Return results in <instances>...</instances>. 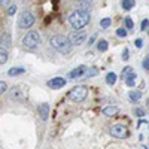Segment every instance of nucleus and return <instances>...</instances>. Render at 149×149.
<instances>
[{
    "mask_svg": "<svg viewBox=\"0 0 149 149\" xmlns=\"http://www.w3.org/2000/svg\"><path fill=\"white\" fill-rule=\"evenodd\" d=\"M15 12H17V5L15 3H10L9 8H8V15H15Z\"/></svg>",
    "mask_w": 149,
    "mask_h": 149,
    "instance_id": "obj_24",
    "label": "nucleus"
},
{
    "mask_svg": "<svg viewBox=\"0 0 149 149\" xmlns=\"http://www.w3.org/2000/svg\"><path fill=\"white\" fill-rule=\"evenodd\" d=\"M128 98H130V102L136 103V102H139L142 98V93L140 91H130L128 93Z\"/></svg>",
    "mask_w": 149,
    "mask_h": 149,
    "instance_id": "obj_15",
    "label": "nucleus"
},
{
    "mask_svg": "<svg viewBox=\"0 0 149 149\" xmlns=\"http://www.w3.org/2000/svg\"><path fill=\"white\" fill-rule=\"evenodd\" d=\"M93 3L91 2H78V9L79 10H85V12H90Z\"/></svg>",
    "mask_w": 149,
    "mask_h": 149,
    "instance_id": "obj_16",
    "label": "nucleus"
},
{
    "mask_svg": "<svg viewBox=\"0 0 149 149\" xmlns=\"http://www.w3.org/2000/svg\"><path fill=\"white\" fill-rule=\"evenodd\" d=\"M86 70H88V67L78 66L76 69H73V70L69 72V79H79V78H82L84 74H86Z\"/></svg>",
    "mask_w": 149,
    "mask_h": 149,
    "instance_id": "obj_8",
    "label": "nucleus"
},
{
    "mask_svg": "<svg viewBox=\"0 0 149 149\" xmlns=\"http://www.w3.org/2000/svg\"><path fill=\"white\" fill-rule=\"evenodd\" d=\"M110 24H112V19H110V18H103V19L100 21V27H102V29H109Z\"/></svg>",
    "mask_w": 149,
    "mask_h": 149,
    "instance_id": "obj_23",
    "label": "nucleus"
},
{
    "mask_svg": "<svg viewBox=\"0 0 149 149\" xmlns=\"http://www.w3.org/2000/svg\"><path fill=\"white\" fill-rule=\"evenodd\" d=\"M97 69L95 67H93V69H88V70H86V76H94V74H97Z\"/></svg>",
    "mask_w": 149,
    "mask_h": 149,
    "instance_id": "obj_29",
    "label": "nucleus"
},
{
    "mask_svg": "<svg viewBox=\"0 0 149 149\" xmlns=\"http://www.w3.org/2000/svg\"><path fill=\"white\" fill-rule=\"evenodd\" d=\"M10 2H8V0H0V5H2V6H8Z\"/></svg>",
    "mask_w": 149,
    "mask_h": 149,
    "instance_id": "obj_34",
    "label": "nucleus"
},
{
    "mask_svg": "<svg viewBox=\"0 0 149 149\" xmlns=\"http://www.w3.org/2000/svg\"><path fill=\"white\" fill-rule=\"evenodd\" d=\"M67 39L70 40L72 45H82L85 42V39H86V36H85L84 31H73V33L69 34Z\"/></svg>",
    "mask_w": 149,
    "mask_h": 149,
    "instance_id": "obj_7",
    "label": "nucleus"
},
{
    "mask_svg": "<svg viewBox=\"0 0 149 149\" xmlns=\"http://www.w3.org/2000/svg\"><path fill=\"white\" fill-rule=\"evenodd\" d=\"M95 37H97V36H95V34H94V36H93V37H91V39H90V40H88V45H93V43H94V40H95Z\"/></svg>",
    "mask_w": 149,
    "mask_h": 149,
    "instance_id": "obj_35",
    "label": "nucleus"
},
{
    "mask_svg": "<svg viewBox=\"0 0 149 149\" xmlns=\"http://www.w3.org/2000/svg\"><path fill=\"white\" fill-rule=\"evenodd\" d=\"M107 46H109V43L106 42V40H98V43H97V49L98 51H107Z\"/></svg>",
    "mask_w": 149,
    "mask_h": 149,
    "instance_id": "obj_21",
    "label": "nucleus"
},
{
    "mask_svg": "<svg viewBox=\"0 0 149 149\" xmlns=\"http://www.w3.org/2000/svg\"><path fill=\"white\" fill-rule=\"evenodd\" d=\"M134 0H122L121 2V6H122V9H125V10H130V9H133L134 8Z\"/></svg>",
    "mask_w": 149,
    "mask_h": 149,
    "instance_id": "obj_17",
    "label": "nucleus"
},
{
    "mask_svg": "<svg viewBox=\"0 0 149 149\" xmlns=\"http://www.w3.org/2000/svg\"><path fill=\"white\" fill-rule=\"evenodd\" d=\"M131 73H133V69H131L130 66H127L125 69H124V70H122V74H121V76H122V79H124V81H125V79H127V78L130 76V74H131Z\"/></svg>",
    "mask_w": 149,
    "mask_h": 149,
    "instance_id": "obj_22",
    "label": "nucleus"
},
{
    "mask_svg": "<svg viewBox=\"0 0 149 149\" xmlns=\"http://www.w3.org/2000/svg\"><path fill=\"white\" fill-rule=\"evenodd\" d=\"M8 51L5 48H0V64H5L6 61H8Z\"/></svg>",
    "mask_w": 149,
    "mask_h": 149,
    "instance_id": "obj_19",
    "label": "nucleus"
},
{
    "mask_svg": "<svg viewBox=\"0 0 149 149\" xmlns=\"http://www.w3.org/2000/svg\"><path fill=\"white\" fill-rule=\"evenodd\" d=\"M118 106H106L104 109H103V113L106 115V116H113V115H116L118 113Z\"/></svg>",
    "mask_w": 149,
    "mask_h": 149,
    "instance_id": "obj_13",
    "label": "nucleus"
},
{
    "mask_svg": "<svg viewBox=\"0 0 149 149\" xmlns=\"http://www.w3.org/2000/svg\"><path fill=\"white\" fill-rule=\"evenodd\" d=\"M22 91L19 86H14L10 91H9V98H12V100H22Z\"/></svg>",
    "mask_w": 149,
    "mask_h": 149,
    "instance_id": "obj_12",
    "label": "nucleus"
},
{
    "mask_svg": "<svg viewBox=\"0 0 149 149\" xmlns=\"http://www.w3.org/2000/svg\"><path fill=\"white\" fill-rule=\"evenodd\" d=\"M142 66H143V69H145L146 72H149V58H145V60H143V64H142Z\"/></svg>",
    "mask_w": 149,
    "mask_h": 149,
    "instance_id": "obj_30",
    "label": "nucleus"
},
{
    "mask_svg": "<svg viewBox=\"0 0 149 149\" xmlns=\"http://www.w3.org/2000/svg\"><path fill=\"white\" fill-rule=\"evenodd\" d=\"M128 128L125 125H122V124H116V125H113L110 128V136H113V137H118V139H125L128 137Z\"/></svg>",
    "mask_w": 149,
    "mask_h": 149,
    "instance_id": "obj_6",
    "label": "nucleus"
},
{
    "mask_svg": "<svg viewBox=\"0 0 149 149\" xmlns=\"http://www.w3.org/2000/svg\"><path fill=\"white\" fill-rule=\"evenodd\" d=\"M10 45H12V40H10V34H9L8 31H5L2 36H0V48H5V49H8Z\"/></svg>",
    "mask_w": 149,
    "mask_h": 149,
    "instance_id": "obj_11",
    "label": "nucleus"
},
{
    "mask_svg": "<svg viewBox=\"0 0 149 149\" xmlns=\"http://www.w3.org/2000/svg\"><path fill=\"white\" fill-rule=\"evenodd\" d=\"M116 36L118 37H127V30L125 29H118L116 30Z\"/></svg>",
    "mask_w": 149,
    "mask_h": 149,
    "instance_id": "obj_26",
    "label": "nucleus"
},
{
    "mask_svg": "<svg viewBox=\"0 0 149 149\" xmlns=\"http://www.w3.org/2000/svg\"><path fill=\"white\" fill-rule=\"evenodd\" d=\"M33 24H34V17L30 12H27V10L21 12V15L18 17V27L19 29H30Z\"/></svg>",
    "mask_w": 149,
    "mask_h": 149,
    "instance_id": "obj_5",
    "label": "nucleus"
},
{
    "mask_svg": "<svg viewBox=\"0 0 149 149\" xmlns=\"http://www.w3.org/2000/svg\"><path fill=\"white\" fill-rule=\"evenodd\" d=\"M142 45H143L142 39H137V40H136V46H137V48H142Z\"/></svg>",
    "mask_w": 149,
    "mask_h": 149,
    "instance_id": "obj_33",
    "label": "nucleus"
},
{
    "mask_svg": "<svg viewBox=\"0 0 149 149\" xmlns=\"http://www.w3.org/2000/svg\"><path fill=\"white\" fill-rule=\"evenodd\" d=\"M49 45H51L54 49H57L58 52H61V54H69L72 51V48H73V45L70 43V40L67 39V37L60 36V34L52 36L51 39H49Z\"/></svg>",
    "mask_w": 149,
    "mask_h": 149,
    "instance_id": "obj_2",
    "label": "nucleus"
},
{
    "mask_svg": "<svg viewBox=\"0 0 149 149\" xmlns=\"http://www.w3.org/2000/svg\"><path fill=\"white\" fill-rule=\"evenodd\" d=\"M134 113L137 115V116H143V115H145V112H143V109L137 107V109H136V112H134Z\"/></svg>",
    "mask_w": 149,
    "mask_h": 149,
    "instance_id": "obj_31",
    "label": "nucleus"
},
{
    "mask_svg": "<svg viewBox=\"0 0 149 149\" xmlns=\"http://www.w3.org/2000/svg\"><path fill=\"white\" fill-rule=\"evenodd\" d=\"M37 110H39V116L42 118V121H46L48 116H49V104L48 103H42V104H39Z\"/></svg>",
    "mask_w": 149,
    "mask_h": 149,
    "instance_id": "obj_10",
    "label": "nucleus"
},
{
    "mask_svg": "<svg viewBox=\"0 0 149 149\" xmlns=\"http://www.w3.org/2000/svg\"><path fill=\"white\" fill-rule=\"evenodd\" d=\"M91 21V15H90V12H85V10H73L72 14L69 15V22H70V26L74 29V31L76 30H82L84 27H86L90 24Z\"/></svg>",
    "mask_w": 149,
    "mask_h": 149,
    "instance_id": "obj_1",
    "label": "nucleus"
},
{
    "mask_svg": "<svg viewBox=\"0 0 149 149\" xmlns=\"http://www.w3.org/2000/svg\"><path fill=\"white\" fill-rule=\"evenodd\" d=\"M66 79L64 78H54L51 81H48V86H51L52 90H58V88H63L66 85Z\"/></svg>",
    "mask_w": 149,
    "mask_h": 149,
    "instance_id": "obj_9",
    "label": "nucleus"
},
{
    "mask_svg": "<svg viewBox=\"0 0 149 149\" xmlns=\"http://www.w3.org/2000/svg\"><path fill=\"white\" fill-rule=\"evenodd\" d=\"M6 90H8V85H6V82L0 81V95H3V93H6Z\"/></svg>",
    "mask_w": 149,
    "mask_h": 149,
    "instance_id": "obj_27",
    "label": "nucleus"
},
{
    "mask_svg": "<svg viewBox=\"0 0 149 149\" xmlns=\"http://www.w3.org/2000/svg\"><path fill=\"white\" fill-rule=\"evenodd\" d=\"M124 60H128V49H124V54H122Z\"/></svg>",
    "mask_w": 149,
    "mask_h": 149,
    "instance_id": "obj_32",
    "label": "nucleus"
},
{
    "mask_svg": "<svg viewBox=\"0 0 149 149\" xmlns=\"http://www.w3.org/2000/svg\"><path fill=\"white\" fill-rule=\"evenodd\" d=\"M133 27H134V22H133V19H131L130 17H127V18H125V30H127V29H128V30H131Z\"/></svg>",
    "mask_w": 149,
    "mask_h": 149,
    "instance_id": "obj_25",
    "label": "nucleus"
},
{
    "mask_svg": "<svg viewBox=\"0 0 149 149\" xmlns=\"http://www.w3.org/2000/svg\"><path fill=\"white\" fill-rule=\"evenodd\" d=\"M40 43V36L37 31H29L26 36L22 37V45L29 48V49H34L37 48V45Z\"/></svg>",
    "mask_w": 149,
    "mask_h": 149,
    "instance_id": "obj_3",
    "label": "nucleus"
},
{
    "mask_svg": "<svg viewBox=\"0 0 149 149\" xmlns=\"http://www.w3.org/2000/svg\"><path fill=\"white\" fill-rule=\"evenodd\" d=\"M115 82H116V74H115L113 72L107 73V74H106V84H107V85H113Z\"/></svg>",
    "mask_w": 149,
    "mask_h": 149,
    "instance_id": "obj_18",
    "label": "nucleus"
},
{
    "mask_svg": "<svg viewBox=\"0 0 149 149\" xmlns=\"http://www.w3.org/2000/svg\"><path fill=\"white\" fill-rule=\"evenodd\" d=\"M136 78H137V76H136V73L133 72V73L130 74V76L125 79V84H127V86H134V84H136Z\"/></svg>",
    "mask_w": 149,
    "mask_h": 149,
    "instance_id": "obj_20",
    "label": "nucleus"
},
{
    "mask_svg": "<svg viewBox=\"0 0 149 149\" xmlns=\"http://www.w3.org/2000/svg\"><path fill=\"white\" fill-rule=\"evenodd\" d=\"M86 95H88V91H86V88L85 86H74L73 90H70L69 91V98L72 102H76V103H81V102H84L85 98H86Z\"/></svg>",
    "mask_w": 149,
    "mask_h": 149,
    "instance_id": "obj_4",
    "label": "nucleus"
},
{
    "mask_svg": "<svg viewBox=\"0 0 149 149\" xmlns=\"http://www.w3.org/2000/svg\"><path fill=\"white\" fill-rule=\"evenodd\" d=\"M148 27H149V19L146 18V19H143V21H142V27H140V30H142V31H145Z\"/></svg>",
    "mask_w": 149,
    "mask_h": 149,
    "instance_id": "obj_28",
    "label": "nucleus"
},
{
    "mask_svg": "<svg viewBox=\"0 0 149 149\" xmlns=\"http://www.w3.org/2000/svg\"><path fill=\"white\" fill-rule=\"evenodd\" d=\"M24 72H26L24 67H12V69L8 70V74L9 76H18V74H22Z\"/></svg>",
    "mask_w": 149,
    "mask_h": 149,
    "instance_id": "obj_14",
    "label": "nucleus"
}]
</instances>
